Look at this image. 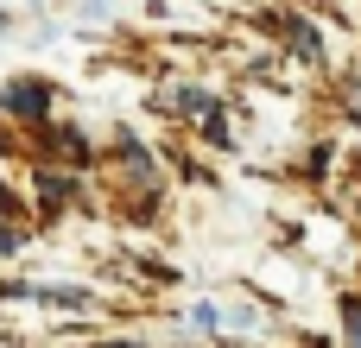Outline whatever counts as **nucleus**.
Returning <instances> with one entry per match:
<instances>
[{
    "instance_id": "f257e3e1",
    "label": "nucleus",
    "mask_w": 361,
    "mask_h": 348,
    "mask_svg": "<svg viewBox=\"0 0 361 348\" xmlns=\"http://www.w3.org/2000/svg\"><path fill=\"white\" fill-rule=\"evenodd\" d=\"M44 101H51V89H44V82H13V89H6V108H13V114H25V120H32V114H44Z\"/></svg>"
},
{
    "instance_id": "20e7f679",
    "label": "nucleus",
    "mask_w": 361,
    "mask_h": 348,
    "mask_svg": "<svg viewBox=\"0 0 361 348\" xmlns=\"http://www.w3.org/2000/svg\"><path fill=\"white\" fill-rule=\"evenodd\" d=\"M355 120H361V89H355Z\"/></svg>"
},
{
    "instance_id": "7ed1b4c3",
    "label": "nucleus",
    "mask_w": 361,
    "mask_h": 348,
    "mask_svg": "<svg viewBox=\"0 0 361 348\" xmlns=\"http://www.w3.org/2000/svg\"><path fill=\"white\" fill-rule=\"evenodd\" d=\"M6 209H13V197H6V190H0V216H6Z\"/></svg>"
},
{
    "instance_id": "f03ea898",
    "label": "nucleus",
    "mask_w": 361,
    "mask_h": 348,
    "mask_svg": "<svg viewBox=\"0 0 361 348\" xmlns=\"http://www.w3.org/2000/svg\"><path fill=\"white\" fill-rule=\"evenodd\" d=\"M343 330H349V342L361 348V304H343Z\"/></svg>"
}]
</instances>
